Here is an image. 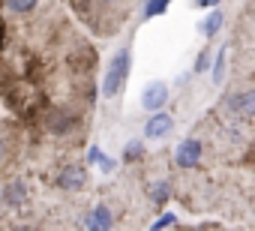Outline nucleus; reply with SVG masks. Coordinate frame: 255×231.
Segmentation results:
<instances>
[{
    "label": "nucleus",
    "instance_id": "1",
    "mask_svg": "<svg viewBox=\"0 0 255 231\" xmlns=\"http://www.w3.org/2000/svg\"><path fill=\"white\" fill-rule=\"evenodd\" d=\"M129 69H132V54L123 45V48H117L111 54V63H108V69L102 75V96L105 99L120 96V90L126 87V78H129Z\"/></svg>",
    "mask_w": 255,
    "mask_h": 231
},
{
    "label": "nucleus",
    "instance_id": "2",
    "mask_svg": "<svg viewBox=\"0 0 255 231\" xmlns=\"http://www.w3.org/2000/svg\"><path fill=\"white\" fill-rule=\"evenodd\" d=\"M222 105L231 111V117H237V120H252V114H255V90L246 87V90H240V93H231V96L222 99Z\"/></svg>",
    "mask_w": 255,
    "mask_h": 231
},
{
    "label": "nucleus",
    "instance_id": "3",
    "mask_svg": "<svg viewBox=\"0 0 255 231\" xmlns=\"http://www.w3.org/2000/svg\"><path fill=\"white\" fill-rule=\"evenodd\" d=\"M171 129H174V117H171L165 108H159V111H150V117L144 123V138L156 141V138H165Z\"/></svg>",
    "mask_w": 255,
    "mask_h": 231
},
{
    "label": "nucleus",
    "instance_id": "4",
    "mask_svg": "<svg viewBox=\"0 0 255 231\" xmlns=\"http://www.w3.org/2000/svg\"><path fill=\"white\" fill-rule=\"evenodd\" d=\"M201 153H204V144L198 138H183L174 150V162L180 168H195V165H201Z\"/></svg>",
    "mask_w": 255,
    "mask_h": 231
},
{
    "label": "nucleus",
    "instance_id": "5",
    "mask_svg": "<svg viewBox=\"0 0 255 231\" xmlns=\"http://www.w3.org/2000/svg\"><path fill=\"white\" fill-rule=\"evenodd\" d=\"M168 96H171V90H168L165 81H150V84L141 90V108H144V111H159V108H165Z\"/></svg>",
    "mask_w": 255,
    "mask_h": 231
},
{
    "label": "nucleus",
    "instance_id": "6",
    "mask_svg": "<svg viewBox=\"0 0 255 231\" xmlns=\"http://www.w3.org/2000/svg\"><path fill=\"white\" fill-rule=\"evenodd\" d=\"M84 183H87V168H84V165H66V168L57 174V186H60V189L75 192V189H81Z\"/></svg>",
    "mask_w": 255,
    "mask_h": 231
},
{
    "label": "nucleus",
    "instance_id": "7",
    "mask_svg": "<svg viewBox=\"0 0 255 231\" xmlns=\"http://www.w3.org/2000/svg\"><path fill=\"white\" fill-rule=\"evenodd\" d=\"M72 126H75V114H72V111H66V108L51 111V117H48V132L66 135V132H72Z\"/></svg>",
    "mask_w": 255,
    "mask_h": 231
},
{
    "label": "nucleus",
    "instance_id": "8",
    "mask_svg": "<svg viewBox=\"0 0 255 231\" xmlns=\"http://www.w3.org/2000/svg\"><path fill=\"white\" fill-rule=\"evenodd\" d=\"M222 24H225V15L213 6V9H210V12L198 21V33H201V36H207V39H213V36L222 30Z\"/></svg>",
    "mask_w": 255,
    "mask_h": 231
},
{
    "label": "nucleus",
    "instance_id": "9",
    "mask_svg": "<svg viewBox=\"0 0 255 231\" xmlns=\"http://www.w3.org/2000/svg\"><path fill=\"white\" fill-rule=\"evenodd\" d=\"M84 225H87V228H99V231H105V228L114 225V216H111V210H108L105 204H96V207L84 216Z\"/></svg>",
    "mask_w": 255,
    "mask_h": 231
},
{
    "label": "nucleus",
    "instance_id": "10",
    "mask_svg": "<svg viewBox=\"0 0 255 231\" xmlns=\"http://www.w3.org/2000/svg\"><path fill=\"white\" fill-rule=\"evenodd\" d=\"M27 201V186L21 183V180H9L6 186H3V204H9V207H21Z\"/></svg>",
    "mask_w": 255,
    "mask_h": 231
},
{
    "label": "nucleus",
    "instance_id": "11",
    "mask_svg": "<svg viewBox=\"0 0 255 231\" xmlns=\"http://www.w3.org/2000/svg\"><path fill=\"white\" fill-rule=\"evenodd\" d=\"M225 72H228V45H222L219 54H216V60H210V78H213V84H222Z\"/></svg>",
    "mask_w": 255,
    "mask_h": 231
},
{
    "label": "nucleus",
    "instance_id": "12",
    "mask_svg": "<svg viewBox=\"0 0 255 231\" xmlns=\"http://www.w3.org/2000/svg\"><path fill=\"white\" fill-rule=\"evenodd\" d=\"M168 198H171V186H168V180H153V183H150V201H153L156 207H162Z\"/></svg>",
    "mask_w": 255,
    "mask_h": 231
},
{
    "label": "nucleus",
    "instance_id": "13",
    "mask_svg": "<svg viewBox=\"0 0 255 231\" xmlns=\"http://www.w3.org/2000/svg\"><path fill=\"white\" fill-rule=\"evenodd\" d=\"M168 6H171V0H147L141 15H144V18H156V15H165Z\"/></svg>",
    "mask_w": 255,
    "mask_h": 231
},
{
    "label": "nucleus",
    "instance_id": "14",
    "mask_svg": "<svg viewBox=\"0 0 255 231\" xmlns=\"http://www.w3.org/2000/svg\"><path fill=\"white\" fill-rule=\"evenodd\" d=\"M39 6V0H6V9L15 12V15H27Z\"/></svg>",
    "mask_w": 255,
    "mask_h": 231
},
{
    "label": "nucleus",
    "instance_id": "15",
    "mask_svg": "<svg viewBox=\"0 0 255 231\" xmlns=\"http://www.w3.org/2000/svg\"><path fill=\"white\" fill-rule=\"evenodd\" d=\"M207 69H210V51H207V48H201V51H198V57H195L192 72H195V75H204Z\"/></svg>",
    "mask_w": 255,
    "mask_h": 231
},
{
    "label": "nucleus",
    "instance_id": "16",
    "mask_svg": "<svg viewBox=\"0 0 255 231\" xmlns=\"http://www.w3.org/2000/svg\"><path fill=\"white\" fill-rule=\"evenodd\" d=\"M93 165H96V168H99V171H102V174H111V171H114V168H117V162H114V159H111V156H105V153H99V159H96V162H93Z\"/></svg>",
    "mask_w": 255,
    "mask_h": 231
},
{
    "label": "nucleus",
    "instance_id": "17",
    "mask_svg": "<svg viewBox=\"0 0 255 231\" xmlns=\"http://www.w3.org/2000/svg\"><path fill=\"white\" fill-rule=\"evenodd\" d=\"M171 225H177V216H174V213H162L150 228H153V231H159V228H171Z\"/></svg>",
    "mask_w": 255,
    "mask_h": 231
},
{
    "label": "nucleus",
    "instance_id": "18",
    "mask_svg": "<svg viewBox=\"0 0 255 231\" xmlns=\"http://www.w3.org/2000/svg\"><path fill=\"white\" fill-rule=\"evenodd\" d=\"M141 153H144V144L141 141H129V144H126V150H123L126 159H138Z\"/></svg>",
    "mask_w": 255,
    "mask_h": 231
},
{
    "label": "nucleus",
    "instance_id": "19",
    "mask_svg": "<svg viewBox=\"0 0 255 231\" xmlns=\"http://www.w3.org/2000/svg\"><path fill=\"white\" fill-rule=\"evenodd\" d=\"M222 0H195V6L198 9H213V6H219Z\"/></svg>",
    "mask_w": 255,
    "mask_h": 231
},
{
    "label": "nucleus",
    "instance_id": "20",
    "mask_svg": "<svg viewBox=\"0 0 255 231\" xmlns=\"http://www.w3.org/2000/svg\"><path fill=\"white\" fill-rule=\"evenodd\" d=\"M99 153H102V150H99V144H93V147L87 150V165H93V162L99 159Z\"/></svg>",
    "mask_w": 255,
    "mask_h": 231
},
{
    "label": "nucleus",
    "instance_id": "21",
    "mask_svg": "<svg viewBox=\"0 0 255 231\" xmlns=\"http://www.w3.org/2000/svg\"><path fill=\"white\" fill-rule=\"evenodd\" d=\"M3 159H6V141L0 138V165H3Z\"/></svg>",
    "mask_w": 255,
    "mask_h": 231
},
{
    "label": "nucleus",
    "instance_id": "22",
    "mask_svg": "<svg viewBox=\"0 0 255 231\" xmlns=\"http://www.w3.org/2000/svg\"><path fill=\"white\" fill-rule=\"evenodd\" d=\"M102 3H117V0H102Z\"/></svg>",
    "mask_w": 255,
    "mask_h": 231
}]
</instances>
